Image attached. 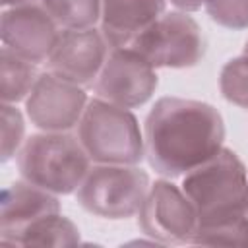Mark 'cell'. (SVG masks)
<instances>
[{"mask_svg": "<svg viewBox=\"0 0 248 248\" xmlns=\"http://www.w3.org/2000/svg\"><path fill=\"white\" fill-rule=\"evenodd\" d=\"M155 68L130 46L110 48L95 81L97 97L124 108L145 105L157 89Z\"/></svg>", "mask_w": 248, "mask_h": 248, "instance_id": "cell-8", "label": "cell"}, {"mask_svg": "<svg viewBox=\"0 0 248 248\" xmlns=\"http://www.w3.org/2000/svg\"><path fill=\"white\" fill-rule=\"evenodd\" d=\"M52 213H60V202L56 194L39 188L27 180H17L6 186L2 192L0 242L10 244L12 238L33 221Z\"/></svg>", "mask_w": 248, "mask_h": 248, "instance_id": "cell-12", "label": "cell"}, {"mask_svg": "<svg viewBox=\"0 0 248 248\" xmlns=\"http://www.w3.org/2000/svg\"><path fill=\"white\" fill-rule=\"evenodd\" d=\"M149 186L147 172L136 165L97 163L76 190V198L95 217L128 219L140 213Z\"/></svg>", "mask_w": 248, "mask_h": 248, "instance_id": "cell-5", "label": "cell"}, {"mask_svg": "<svg viewBox=\"0 0 248 248\" xmlns=\"http://www.w3.org/2000/svg\"><path fill=\"white\" fill-rule=\"evenodd\" d=\"M182 190L198 215L192 244L242 246L248 215V170L223 147L215 157L184 174Z\"/></svg>", "mask_w": 248, "mask_h": 248, "instance_id": "cell-2", "label": "cell"}, {"mask_svg": "<svg viewBox=\"0 0 248 248\" xmlns=\"http://www.w3.org/2000/svg\"><path fill=\"white\" fill-rule=\"evenodd\" d=\"M78 242V225L60 213H52L25 227L12 238L10 246H74Z\"/></svg>", "mask_w": 248, "mask_h": 248, "instance_id": "cell-14", "label": "cell"}, {"mask_svg": "<svg viewBox=\"0 0 248 248\" xmlns=\"http://www.w3.org/2000/svg\"><path fill=\"white\" fill-rule=\"evenodd\" d=\"M41 6L64 29H87L101 19L103 0H41Z\"/></svg>", "mask_w": 248, "mask_h": 248, "instance_id": "cell-16", "label": "cell"}, {"mask_svg": "<svg viewBox=\"0 0 248 248\" xmlns=\"http://www.w3.org/2000/svg\"><path fill=\"white\" fill-rule=\"evenodd\" d=\"M87 95L81 85L52 72L39 74L25 99V112L33 126L43 132H70L81 120Z\"/></svg>", "mask_w": 248, "mask_h": 248, "instance_id": "cell-9", "label": "cell"}, {"mask_svg": "<svg viewBox=\"0 0 248 248\" xmlns=\"http://www.w3.org/2000/svg\"><path fill=\"white\" fill-rule=\"evenodd\" d=\"M209 17L227 29H248V0H203Z\"/></svg>", "mask_w": 248, "mask_h": 248, "instance_id": "cell-18", "label": "cell"}, {"mask_svg": "<svg viewBox=\"0 0 248 248\" xmlns=\"http://www.w3.org/2000/svg\"><path fill=\"white\" fill-rule=\"evenodd\" d=\"M248 244V215H246V231H244V240H242V246Z\"/></svg>", "mask_w": 248, "mask_h": 248, "instance_id": "cell-22", "label": "cell"}, {"mask_svg": "<svg viewBox=\"0 0 248 248\" xmlns=\"http://www.w3.org/2000/svg\"><path fill=\"white\" fill-rule=\"evenodd\" d=\"M25 120L21 112L10 105L2 103V163L10 161L23 145Z\"/></svg>", "mask_w": 248, "mask_h": 248, "instance_id": "cell-19", "label": "cell"}, {"mask_svg": "<svg viewBox=\"0 0 248 248\" xmlns=\"http://www.w3.org/2000/svg\"><path fill=\"white\" fill-rule=\"evenodd\" d=\"M141 231L163 244H192L198 215L184 190L170 180H155L138 213Z\"/></svg>", "mask_w": 248, "mask_h": 248, "instance_id": "cell-7", "label": "cell"}, {"mask_svg": "<svg viewBox=\"0 0 248 248\" xmlns=\"http://www.w3.org/2000/svg\"><path fill=\"white\" fill-rule=\"evenodd\" d=\"M167 0H103L101 33L110 48L128 46L165 14Z\"/></svg>", "mask_w": 248, "mask_h": 248, "instance_id": "cell-13", "label": "cell"}, {"mask_svg": "<svg viewBox=\"0 0 248 248\" xmlns=\"http://www.w3.org/2000/svg\"><path fill=\"white\" fill-rule=\"evenodd\" d=\"M35 0H2V4L6 6V8H10V6H21V4H33Z\"/></svg>", "mask_w": 248, "mask_h": 248, "instance_id": "cell-21", "label": "cell"}, {"mask_svg": "<svg viewBox=\"0 0 248 248\" xmlns=\"http://www.w3.org/2000/svg\"><path fill=\"white\" fill-rule=\"evenodd\" d=\"M91 169V159L78 136L41 132L27 138L17 151V170L23 180L52 194H72Z\"/></svg>", "mask_w": 248, "mask_h": 248, "instance_id": "cell-3", "label": "cell"}, {"mask_svg": "<svg viewBox=\"0 0 248 248\" xmlns=\"http://www.w3.org/2000/svg\"><path fill=\"white\" fill-rule=\"evenodd\" d=\"M58 33V23L43 6L21 4L2 12V45L33 64H41L50 56Z\"/></svg>", "mask_w": 248, "mask_h": 248, "instance_id": "cell-11", "label": "cell"}, {"mask_svg": "<svg viewBox=\"0 0 248 248\" xmlns=\"http://www.w3.org/2000/svg\"><path fill=\"white\" fill-rule=\"evenodd\" d=\"M0 78H2V87H0V97L2 103L16 105L31 93L39 74L33 62L21 58L19 54L12 52L10 48L2 46L0 52Z\"/></svg>", "mask_w": 248, "mask_h": 248, "instance_id": "cell-15", "label": "cell"}, {"mask_svg": "<svg viewBox=\"0 0 248 248\" xmlns=\"http://www.w3.org/2000/svg\"><path fill=\"white\" fill-rule=\"evenodd\" d=\"M128 46L153 68H192L205 54L202 29L188 12H165Z\"/></svg>", "mask_w": 248, "mask_h": 248, "instance_id": "cell-6", "label": "cell"}, {"mask_svg": "<svg viewBox=\"0 0 248 248\" xmlns=\"http://www.w3.org/2000/svg\"><path fill=\"white\" fill-rule=\"evenodd\" d=\"M108 48L110 45L105 35L95 27L62 29L46 58V66L48 72L87 87L97 81L108 56Z\"/></svg>", "mask_w": 248, "mask_h": 248, "instance_id": "cell-10", "label": "cell"}, {"mask_svg": "<svg viewBox=\"0 0 248 248\" xmlns=\"http://www.w3.org/2000/svg\"><path fill=\"white\" fill-rule=\"evenodd\" d=\"M221 112L203 101L161 97L143 124L149 167L167 178L184 176L223 149Z\"/></svg>", "mask_w": 248, "mask_h": 248, "instance_id": "cell-1", "label": "cell"}, {"mask_svg": "<svg viewBox=\"0 0 248 248\" xmlns=\"http://www.w3.org/2000/svg\"><path fill=\"white\" fill-rule=\"evenodd\" d=\"M219 89L229 103L240 108H248V41L242 54L229 60L221 68Z\"/></svg>", "mask_w": 248, "mask_h": 248, "instance_id": "cell-17", "label": "cell"}, {"mask_svg": "<svg viewBox=\"0 0 248 248\" xmlns=\"http://www.w3.org/2000/svg\"><path fill=\"white\" fill-rule=\"evenodd\" d=\"M170 4L182 12H196L203 6V0H170Z\"/></svg>", "mask_w": 248, "mask_h": 248, "instance_id": "cell-20", "label": "cell"}, {"mask_svg": "<svg viewBox=\"0 0 248 248\" xmlns=\"http://www.w3.org/2000/svg\"><path fill=\"white\" fill-rule=\"evenodd\" d=\"M78 138L93 163L140 165L145 157L143 134L134 112L101 97L87 101Z\"/></svg>", "mask_w": 248, "mask_h": 248, "instance_id": "cell-4", "label": "cell"}]
</instances>
